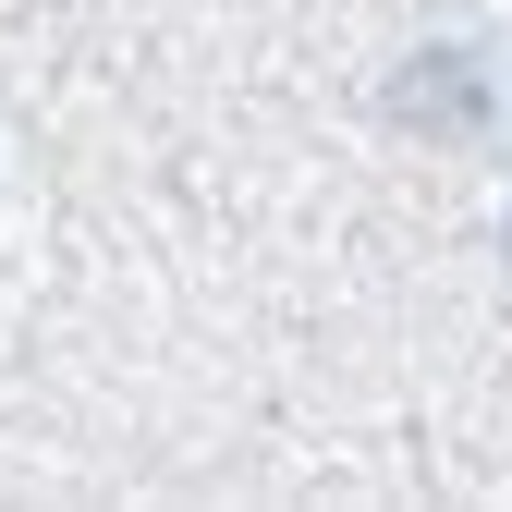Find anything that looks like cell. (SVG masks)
I'll return each mask as SVG.
<instances>
[{
  "label": "cell",
  "instance_id": "2",
  "mask_svg": "<svg viewBox=\"0 0 512 512\" xmlns=\"http://www.w3.org/2000/svg\"><path fill=\"white\" fill-rule=\"evenodd\" d=\"M500 256H512V220H500Z\"/></svg>",
  "mask_w": 512,
  "mask_h": 512
},
{
  "label": "cell",
  "instance_id": "1",
  "mask_svg": "<svg viewBox=\"0 0 512 512\" xmlns=\"http://www.w3.org/2000/svg\"><path fill=\"white\" fill-rule=\"evenodd\" d=\"M378 110H391L403 135H488V61L439 37V49H415L403 74L378 86Z\"/></svg>",
  "mask_w": 512,
  "mask_h": 512
}]
</instances>
